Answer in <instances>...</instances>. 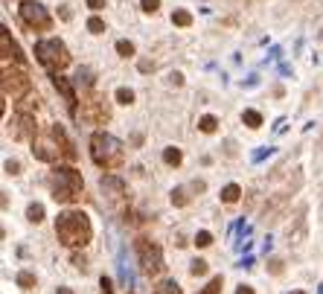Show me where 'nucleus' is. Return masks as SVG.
<instances>
[{"label":"nucleus","mask_w":323,"mask_h":294,"mask_svg":"<svg viewBox=\"0 0 323 294\" xmlns=\"http://www.w3.org/2000/svg\"><path fill=\"white\" fill-rule=\"evenodd\" d=\"M56 236L65 248H85L94 236V228H91V219L88 213L82 210H65L59 213L56 219Z\"/></svg>","instance_id":"nucleus-1"},{"label":"nucleus","mask_w":323,"mask_h":294,"mask_svg":"<svg viewBox=\"0 0 323 294\" xmlns=\"http://www.w3.org/2000/svg\"><path fill=\"white\" fill-rule=\"evenodd\" d=\"M50 190H53V198L62 201V204H76L82 198V190H85V181H82V172L73 169V166H56L50 172Z\"/></svg>","instance_id":"nucleus-2"},{"label":"nucleus","mask_w":323,"mask_h":294,"mask_svg":"<svg viewBox=\"0 0 323 294\" xmlns=\"http://www.w3.org/2000/svg\"><path fill=\"white\" fill-rule=\"evenodd\" d=\"M50 137H53V146L50 143H44V137H35L32 140V155L38 161H44V163H53V161H59V158H67V161H76V149H73V143L67 140V134L62 126H50Z\"/></svg>","instance_id":"nucleus-3"},{"label":"nucleus","mask_w":323,"mask_h":294,"mask_svg":"<svg viewBox=\"0 0 323 294\" xmlns=\"http://www.w3.org/2000/svg\"><path fill=\"white\" fill-rule=\"evenodd\" d=\"M91 158L102 169H117V166L123 163V158H126V149H123V143L114 134L94 131L91 134Z\"/></svg>","instance_id":"nucleus-4"},{"label":"nucleus","mask_w":323,"mask_h":294,"mask_svg":"<svg viewBox=\"0 0 323 294\" xmlns=\"http://www.w3.org/2000/svg\"><path fill=\"white\" fill-rule=\"evenodd\" d=\"M35 62L44 67L50 76H56V73H62L70 65V53H67L65 41H59V38H41L35 44Z\"/></svg>","instance_id":"nucleus-5"},{"label":"nucleus","mask_w":323,"mask_h":294,"mask_svg":"<svg viewBox=\"0 0 323 294\" xmlns=\"http://www.w3.org/2000/svg\"><path fill=\"white\" fill-rule=\"evenodd\" d=\"M134 251H137V260H140V271H143L146 277H158V274H163L166 262H163V251H161L158 242L140 236V239L134 242Z\"/></svg>","instance_id":"nucleus-6"},{"label":"nucleus","mask_w":323,"mask_h":294,"mask_svg":"<svg viewBox=\"0 0 323 294\" xmlns=\"http://www.w3.org/2000/svg\"><path fill=\"white\" fill-rule=\"evenodd\" d=\"M21 21L30 27V30H38V33H47L50 27H53V18H50V12H47V6H41L38 0H24L21 3Z\"/></svg>","instance_id":"nucleus-7"},{"label":"nucleus","mask_w":323,"mask_h":294,"mask_svg":"<svg viewBox=\"0 0 323 294\" xmlns=\"http://www.w3.org/2000/svg\"><path fill=\"white\" fill-rule=\"evenodd\" d=\"M32 91V82L27 79L24 70H3V97L21 99Z\"/></svg>","instance_id":"nucleus-8"},{"label":"nucleus","mask_w":323,"mask_h":294,"mask_svg":"<svg viewBox=\"0 0 323 294\" xmlns=\"http://www.w3.org/2000/svg\"><path fill=\"white\" fill-rule=\"evenodd\" d=\"M99 190H102V196L108 198V201H123L126 198V181L123 178H117V175H102V181H99Z\"/></svg>","instance_id":"nucleus-9"},{"label":"nucleus","mask_w":323,"mask_h":294,"mask_svg":"<svg viewBox=\"0 0 323 294\" xmlns=\"http://www.w3.org/2000/svg\"><path fill=\"white\" fill-rule=\"evenodd\" d=\"M9 126H15V137H18V140H35V117L32 114L21 111Z\"/></svg>","instance_id":"nucleus-10"},{"label":"nucleus","mask_w":323,"mask_h":294,"mask_svg":"<svg viewBox=\"0 0 323 294\" xmlns=\"http://www.w3.org/2000/svg\"><path fill=\"white\" fill-rule=\"evenodd\" d=\"M53 88L65 97V105H67V111H70V117H76V102H79V99H76V94H73L70 79H65L62 73H56V76H53Z\"/></svg>","instance_id":"nucleus-11"},{"label":"nucleus","mask_w":323,"mask_h":294,"mask_svg":"<svg viewBox=\"0 0 323 294\" xmlns=\"http://www.w3.org/2000/svg\"><path fill=\"white\" fill-rule=\"evenodd\" d=\"M0 50H3V62H9V59H12V62H18V65L24 62V56H21V47L12 41V35H9V30H6V27H3V33H0Z\"/></svg>","instance_id":"nucleus-12"},{"label":"nucleus","mask_w":323,"mask_h":294,"mask_svg":"<svg viewBox=\"0 0 323 294\" xmlns=\"http://www.w3.org/2000/svg\"><path fill=\"white\" fill-rule=\"evenodd\" d=\"M73 85L76 88H94V70L91 67H79L76 76H73Z\"/></svg>","instance_id":"nucleus-13"},{"label":"nucleus","mask_w":323,"mask_h":294,"mask_svg":"<svg viewBox=\"0 0 323 294\" xmlns=\"http://www.w3.org/2000/svg\"><path fill=\"white\" fill-rule=\"evenodd\" d=\"M181 161H184V155H181L178 146H166L163 149V163L166 166H181Z\"/></svg>","instance_id":"nucleus-14"},{"label":"nucleus","mask_w":323,"mask_h":294,"mask_svg":"<svg viewBox=\"0 0 323 294\" xmlns=\"http://www.w3.org/2000/svg\"><path fill=\"white\" fill-rule=\"evenodd\" d=\"M239 196H242L239 184H227L225 190H222V201H225V204H236V201H239Z\"/></svg>","instance_id":"nucleus-15"},{"label":"nucleus","mask_w":323,"mask_h":294,"mask_svg":"<svg viewBox=\"0 0 323 294\" xmlns=\"http://www.w3.org/2000/svg\"><path fill=\"white\" fill-rule=\"evenodd\" d=\"M155 294H184V292H181V286L175 280H163V283L155 286Z\"/></svg>","instance_id":"nucleus-16"},{"label":"nucleus","mask_w":323,"mask_h":294,"mask_svg":"<svg viewBox=\"0 0 323 294\" xmlns=\"http://www.w3.org/2000/svg\"><path fill=\"white\" fill-rule=\"evenodd\" d=\"M27 219H30L32 225H38V222H44V204H38V201H32V204L27 207Z\"/></svg>","instance_id":"nucleus-17"},{"label":"nucleus","mask_w":323,"mask_h":294,"mask_svg":"<svg viewBox=\"0 0 323 294\" xmlns=\"http://www.w3.org/2000/svg\"><path fill=\"white\" fill-rule=\"evenodd\" d=\"M198 129L204 131V134H213V131L219 129V120H216L213 114H207V117H201V120H198Z\"/></svg>","instance_id":"nucleus-18"},{"label":"nucleus","mask_w":323,"mask_h":294,"mask_svg":"<svg viewBox=\"0 0 323 294\" xmlns=\"http://www.w3.org/2000/svg\"><path fill=\"white\" fill-rule=\"evenodd\" d=\"M172 24L175 27H190L193 24V15L187 9H178V12H172Z\"/></svg>","instance_id":"nucleus-19"},{"label":"nucleus","mask_w":323,"mask_h":294,"mask_svg":"<svg viewBox=\"0 0 323 294\" xmlns=\"http://www.w3.org/2000/svg\"><path fill=\"white\" fill-rule=\"evenodd\" d=\"M222 286H225V280H222V277H213L198 294H222Z\"/></svg>","instance_id":"nucleus-20"},{"label":"nucleus","mask_w":323,"mask_h":294,"mask_svg":"<svg viewBox=\"0 0 323 294\" xmlns=\"http://www.w3.org/2000/svg\"><path fill=\"white\" fill-rule=\"evenodd\" d=\"M242 120H245V126H248V129H259V126H262L259 111H245V114H242Z\"/></svg>","instance_id":"nucleus-21"},{"label":"nucleus","mask_w":323,"mask_h":294,"mask_svg":"<svg viewBox=\"0 0 323 294\" xmlns=\"http://www.w3.org/2000/svg\"><path fill=\"white\" fill-rule=\"evenodd\" d=\"M187 201H190V196H187V187H175V190H172V204H175V207H184Z\"/></svg>","instance_id":"nucleus-22"},{"label":"nucleus","mask_w":323,"mask_h":294,"mask_svg":"<svg viewBox=\"0 0 323 294\" xmlns=\"http://www.w3.org/2000/svg\"><path fill=\"white\" fill-rule=\"evenodd\" d=\"M195 245H198V248H210V245H213V233H210V230H198V233H195Z\"/></svg>","instance_id":"nucleus-23"},{"label":"nucleus","mask_w":323,"mask_h":294,"mask_svg":"<svg viewBox=\"0 0 323 294\" xmlns=\"http://www.w3.org/2000/svg\"><path fill=\"white\" fill-rule=\"evenodd\" d=\"M15 283H18L21 289H32V286H35V277L30 274V271H21V274L15 277Z\"/></svg>","instance_id":"nucleus-24"},{"label":"nucleus","mask_w":323,"mask_h":294,"mask_svg":"<svg viewBox=\"0 0 323 294\" xmlns=\"http://www.w3.org/2000/svg\"><path fill=\"white\" fill-rule=\"evenodd\" d=\"M117 102L120 105H131L134 102V91L131 88H117Z\"/></svg>","instance_id":"nucleus-25"},{"label":"nucleus","mask_w":323,"mask_h":294,"mask_svg":"<svg viewBox=\"0 0 323 294\" xmlns=\"http://www.w3.org/2000/svg\"><path fill=\"white\" fill-rule=\"evenodd\" d=\"M117 53H120L123 59H129V56H134V44L126 41V38H123V41H117Z\"/></svg>","instance_id":"nucleus-26"},{"label":"nucleus","mask_w":323,"mask_h":294,"mask_svg":"<svg viewBox=\"0 0 323 294\" xmlns=\"http://www.w3.org/2000/svg\"><path fill=\"white\" fill-rule=\"evenodd\" d=\"M207 268H210V265H207L204 260H195L193 265H190V274H193V277H204V274H207Z\"/></svg>","instance_id":"nucleus-27"},{"label":"nucleus","mask_w":323,"mask_h":294,"mask_svg":"<svg viewBox=\"0 0 323 294\" xmlns=\"http://www.w3.org/2000/svg\"><path fill=\"white\" fill-rule=\"evenodd\" d=\"M88 30H91V33H94V35L105 33V21H102V18H97V15H94V18L88 21Z\"/></svg>","instance_id":"nucleus-28"},{"label":"nucleus","mask_w":323,"mask_h":294,"mask_svg":"<svg viewBox=\"0 0 323 294\" xmlns=\"http://www.w3.org/2000/svg\"><path fill=\"white\" fill-rule=\"evenodd\" d=\"M140 6H143V12H149V15H155V12L161 9V0H143Z\"/></svg>","instance_id":"nucleus-29"},{"label":"nucleus","mask_w":323,"mask_h":294,"mask_svg":"<svg viewBox=\"0 0 323 294\" xmlns=\"http://www.w3.org/2000/svg\"><path fill=\"white\" fill-rule=\"evenodd\" d=\"M3 169H6L9 175H18V172H21V163H18V161H6V163H3Z\"/></svg>","instance_id":"nucleus-30"},{"label":"nucleus","mask_w":323,"mask_h":294,"mask_svg":"<svg viewBox=\"0 0 323 294\" xmlns=\"http://www.w3.org/2000/svg\"><path fill=\"white\" fill-rule=\"evenodd\" d=\"M99 289H102V294H114V289H111V280H108V277H102V280H99Z\"/></svg>","instance_id":"nucleus-31"},{"label":"nucleus","mask_w":323,"mask_h":294,"mask_svg":"<svg viewBox=\"0 0 323 294\" xmlns=\"http://www.w3.org/2000/svg\"><path fill=\"white\" fill-rule=\"evenodd\" d=\"M73 265H76V268H82V271L88 268V262H85V257H79V254H73Z\"/></svg>","instance_id":"nucleus-32"},{"label":"nucleus","mask_w":323,"mask_h":294,"mask_svg":"<svg viewBox=\"0 0 323 294\" xmlns=\"http://www.w3.org/2000/svg\"><path fill=\"white\" fill-rule=\"evenodd\" d=\"M85 3H88V6H91L94 12H99V9H105V0H85Z\"/></svg>","instance_id":"nucleus-33"},{"label":"nucleus","mask_w":323,"mask_h":294,"mask_svg":"<svg viewBox=\"0 0 323 294\" xmlns=\"http://www.w3.org/2000/svg\"><path fill=\"white\" fill-rule=\"evenodd\" d=\"M271 271H274V274H283V262H280V260H271Z\"/></svg>","instance_id":"nucleus-34"},{"label":"nucleus","mask_w":323,"mask_h":294,"mask_svg":"<svg viewBox=\"0 0 323 294\" xmlns=\"http://www.w3.org/2000/svg\"><path fill=\"white\" fill-rule=\"evenodd\" d=\"M169 79H172V82H175V85H184V73H178V70H175V73H172V76H169Z\"/></svg>","instance_id":"nucleus-35"},{"label":"nucleus","mask_w":323,"mask_h":294,"mask_svg":"<svg viewBox=\"0 0 323 294\" xmlns=\"http://www.w3.org/2000/svg\"><path fill=\"white\" fill-rule=\"evenodd\" d=\"M236 294H254V289H251V286H245V283H242V286H239V289H236Z\"/></svg>","instance_id":"nucleus-36"},{"label":"nucleus","mask_w":323,"mask_h":294,"mask_svg":"<svg viewBox=\"0 0 323 294\" xmlns=\"http://www.w3.org/2000/svg\"><path fill=\"white\" fill-rule=\"evenodd\" d=\"M59 15H62V21H70V18H73V15H70V9H67V6H62V12H59Z\"/></svg>","instance_id":"nucleus-37"},{"label":"nucleus","mask_w":323,"mask_h":294,"mask_svg":"<svg viewBox=\"0 0 323 294\" xmlns=\"http://www.w3.org/2000/svg\"><path fill=\"white\" fill-rule=\"evenodd\" d=\"M56 294H73V292H70L67 286H62V289H59V292H56Z\"/></svg>","instance_id":"nucleus-38"},{"label":"nucleus","mask_w":323,"mask_h":294,"mask_svg":"<svg viewBox=\"0 0 323 294\" xmlns=\"http://www.w3.org/2000/svg\"><path fill=\"white\" fill-rule=\"evenodd\" d=\"M291 294H306V292H291Z\"/></svg>","instance_id":"nucleus-39"}]
</instances>
